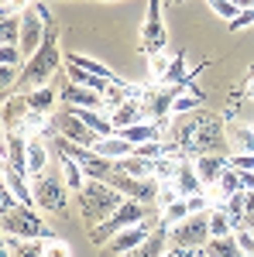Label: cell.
I'll list each match as a JSON object with an SVG mask.
<instances>
[{"label": "cell", "instance_id": "obj_1", "mask_svg": "<svg viewBox=\"0 0 254 257\" xmlns=\"http://www.w3.org/2000/svg\"><path fill=\"white\" fill-rule=\"evenodd\" d=\"M165 148L179 158H199V155H230V134L227 120L210 110H193L172 117L165 127Z\"/></svg>", "mask_w": 254, "mask_h": 257}, {"label": "cell", "instance_id": "obj_2", "mask_svg": "<svg viewBox=\"0 0 254 257\" xmlns=\"http://www.w3.org/2000/svg\"><path fill=\"white\" fill-rule=\"evenodd\" d=\"M79 199V213H82V223H86V230H93L100 226L103 219H110L117 213L120 206H124V192H117L114 185H107V182H100V178H86V185L76 192Z\"/></svg>", "mask_w": 254, "mask_h": 257}, {"label": "cell", "instance_id": "obj_3", "mask_svg": "<svg viewBox=\"0 0 254 257\" xmlns=\"http://www.w3.org/2000/svg\"><path fill=\"white\" fill-rule=\"evenodd\" d=\"M0 219H4V233H18V237H24V240H59V233L38 216L35 206L18 202L14 209H7Z\"/></svg>", "mask_w": 254, "mask_h": 257}, {"label": "cell", "instance_id": "obj_4", "mask_svg": "<svg viewBox=\"0 0 254 257\" xmlns=\"http://www.w3.org/2000/svg\"><path fill=\"white\" fill-rule=\"evenodd\" d=\"M148 216H151V206H148V202H137V199H124V206H120V209H117V213H114L110 219H103L100 226L86 230V233H90V243L103 247V243L114 237V233L127 230V226H137L141 219H148Z\"/></svg>", "mask_w": 254, "mask_h": 257}, {"label": "cell", "instance_id": "obj_5", "mask_svg": "<svg viewBox=\"0 0 254 257\" xmlns=\"http://www.w3.org/2000/svg\"><path fill=\"white\" fill-rule=\"evenodd\" d=\"M31 192H35V206L45 209V213H62L65 206H69V185H65V178L62 175H35L31 178Z\"/></svg>", "mask_w": 254, "mask_h": 257}, {"label": "cell", "instance_id": "obj_6", "mask_svg": "<svg viewBox=\"0 0 254 257\" xmlns=\"http://www.w3.org/2000/svg\"><path fill=\"white\" fill-rule=\"evenodd\" d=\"M210 237H213L210 233V213H189L182 223H176L168 230V243L172 247H189V250H203Z\"/></svg>", "mask_w": 254, "mask_h": 257}, {"label": "cell", "instance_id": "obj_7", "mask_svg": "<svg viewBox=\"0 0 254 257\" xmlns=\"http://www.w3.org/2000/svg\"><path fill=\"white\" fill-rule=\"evenodd\" d=\"M158 226H161V216H158V219H151V216L141 219L137 226H127V230L114 233V237L100 247V254H103V257H124V254H131L134 247H141L144 240L151 237V230H158Z\"/></svg>", "mask_w": 254, "mask_h": 257}, {"label": "cell", "instance_id": "obj_8", "mask_svg": "<svg viewBox=\"0 0 254 257\" xmlns=\"http://www.w3.org/2000/svg\"><path fill=\"white\" fill-rule=\"evenodd\" d=\"M52 120H55V138H65L69 144H79V148H93L97 144V131L86 123V120L79 117L72 106H65V110H55L52 113Z\"/></svg>", "mask_w": 254, "mask_h": 257}, {"label": "cell", "instance_id": "obj_9", "mask_svg": "<svg viewBox=\"0 0 254 257\" xmlns=\"http://www.w3.org/2000/svg\"><path fill=\"white\" fill-rule=\"evenodd\" d=\"M161 7H165V0H148V18H144V28H141V52L144 55L165 52L168 31H165V21H161Z\"/></svg>", "mask_w": 254, "mask_h": 257}, {"label": "cell", "instance_id": "obj_10", "mask_svg": "<svg viewBox=\"0 0 254 257\" xmlns=\"http://www.w3.org/2000/svg\"><path fill=\"white\" fill-rule=\"evenodd\" d=\"M45 18H41V11L35 7V11H24L21 14V52L31 59L35 52L41 48V41H45Z\"/></svg>", "mask_w": 254, "mask_h": 257}, {"label": "cell", "instance_id": "obj_11", "mask_svg": "<svg viewBox=\"0 0 254 257\" xmlns=\"http://www.w3.org/2000/svg\"><path fill=\"white\" fill-rule=\"evenodd\" d=\"M59 99L65 103V106H90V110H107V99H103V93H97V89H90V86H79V82L65 79L59 86Z\"/></svg>", "mask_w": 254, "mask_h": 257}, {"label": "cell", "instance_id": "obj_12", "mask_svg": "<svg viewBox=\"0 0 254 257\" xmlns=\"http://www.w3.org/2000/svg\"><path fill=\"white\" fill-rule=\"evenodd\" d=\"M28 141L31 138H24L18 131H4V165L24 178H28Z\"/></svg>", "mask_w": 254, "mask_h": 257}, {"label": "cell", "instance_id": "obj_13", "mask_svg": "<svg viewBox=\"0 0 254 257\" xmlns=\"http://www.w3.org/2000/svg\"><path fill=\"white\" fill-rule=\"evenodd\" d=\"M107 117L114 120V131H124V127H134V123H141V120H148V110H144L141 99H127V103L114 106Z\"/></svg>", "mask_w": 254, "mask_h": 257}, {"label": "cell", "instance_id": "obj_14", "mask_svg": "<svg viewBox=\"0 0 254 257\" xmlns=\"http://www.w3.org/2000/svg\"><path fill=\"white\" fill-rule=\"evenodd\" d=\"M193 165L199 172V178H203V185H216V178L230 165V155H199V158H193Z\"/></svg>", "mask_w": 254, "mask_h": 257}, {"label": "cell", "instance_id": "obj_15", "mask_svg": "<svg viewBox=\"0 0 254 257\" xmlns=\"http://www.w3.org/2000/svg\"><path fill=\"white\" fill-rule=\"evenodd\" d=\"M165 250H172V243H168V226L161 223L158 230H151V237L144 240L141 247H134L131 254H124V257H161Z\"/></svg>", "mask_w": 254, "mask_h": 257}, {"label": "cell", "instance_id": "obj_16", "mask_svg": "<svg viewBox=\"0 0 254 257\" xmlns=\"http://www.w3.org/2000/svg\"><path fill=\"white\" fill-rule=\"evenodd\" d=\"M176 185H179V196H199V192H206V185H203V178H199V172H196L193 158H186L182 165H179V175H176Z\"/></svg>", "mask_w": 254, "mask_h": 257}, {"label": "cell", "instance_id": "obj_17", "mask_svg": "<svg viewBox=\"0 0 254 257\" xmlns=\"http://www.w3.org/2000/svg\"><path fill=\"white\" fill-rule=\"evenodd\" d=\"M93 151L103 155V158H110V161H120V158H127V155H134V144L127 138H120V134H110V138H97Z\"/></svg>", "mask_w": 254, "mask_h": 257}, {"label": "cell", "instance_id": "obj_18", "mask_svg": "<svg viewBox=\"0 0 254 257\" xmlns=\"http://www.w3.org/2000/svg\"><path fill=\"white\" fill-rule=\"evenodd\" d=\"M203 254H206V257H247V254H244V247H240V240H237V233L210 237V240H206V247H203Z\"/></svg>", "mask_w": 254, "mask_h": 257}, {"label": "cell", "instance_id": "obj_19", "mask_svg": "<svg viewBox=\"0 0 254 257\" xmlns=\"http://www.w3.org/2000/svg\"><path fill=\"white\" fill-rule=\"evenodd\" d=\"M24 99H28V110H38V113H55L59 89H55V86H38V89H28V93H24Z\"/></svg>", "mask_w": 254, "mask_h": 257}, {"label": "cell", "instance_id": "obj_20", "mask_svg": "<svg viewBox=\"0 0 254 257\" xmlns=\"http://www.w3.org/2000/svg\"><path fill=\"white\" fill-rule=\"evenodd\" d=\"M48 158H52V151L41 144V138L28 141V175H31V178L48 172Z\"/></svg>", "mask_w": 254, "mask_h": 257}, {"label": "cell", "instance_id": "obj_21", "mask_svg": "<svg viewBox=\"0 0 254 257\" xmlns=\"http://www.w3.org/2000/svg\"><path fill=\"white\" fill-rule=\"evenodd\" d=\"M4 243L14 250L11 257H45V240H24L18 233H4Z\"/></svg>", "mask_w": 254, "mask_h": 257}, {"label": "cell", "instance_id": "obj_22", "mask_svg": "<svg viewBox=\"0 0 254 257\" xmlns=\"http://www.w3.org/2000/svg\"><path fill=\"white\" fill-rule=\"evenodd\" d=\"M230 151L234 155H254V127L247 123H230Z\"/></svg>", "mask_w": 254, "mask_h": 257}, {"label": "cell", "instance_id": "obj_23", "mask_svg": "<svg viewBox=\"0 0 254 257\" xmlns=\"http://www.w3.org/2000/svg\"><path fill=\"white\" fill-rule=\"evenodd\" d=\"M65 62H72V65H79V69H86V72H93V76H100V79H110V82H120V76L110 69V65H103V62L90 59V55H76V52H69L65 55Z\"/></svg>", "mask_w": 254, "mask_h": 257}, {"label": "cell", "instance_id": "obj_24", "mask_svg": "<svg viewBox=\"0 0 254 257\" xmlns=\"http://www.w3.org/2000/svg\"><path fill=\"white\" fill-rule=\"evenodd\" d=\"M59 155V151H55ZM59 165H62V178H65V185L72 189V192H79L82 185H86V172H82V165H79L76 158H69V155H59Z\"/></svg>", "mask_w": 254, "mask_h": 257}, {"label": "cell", "instance_id": "obj_25", "mask_svg": "<svg viewBox=\"0 0 254 257\" xmlns=\"http://www.w3.org/2000/svg\"><path fill=\"white\" fill-rule=\"evenodd\" d=\"M234 192H244V182H240V172H237L234 165H227L223 175L216 178V199L223 202V199H230Z\"/></svg>", "mask_w": 254, "mask_h": 257}, {"label": "cell", "instance_id": "obj_26", "mask_svg": "<svg viewBox=\"0 0 254 257\" xmlns=\"http://www.w3.org/2000/svg\"><path fill=\"white\" fill-rule=\"evenodd\" d=\"M65 79L79 82V86H90V89H97V93H107V86H110V79H100V76L79 69V65H72V62H65Z\"/></svg>", "mask_w": 254, "mask_h": 257}, {"label": "cell", "instance_id": "obj_27", "mask_svg": "<svg viewBox=\"0 0 254 257\" xmlns=\"http://www.w3.org/2000/svg\"><path fill=\"white\" fill-rule=\"evenodd\" d=\"M220 206L227 209V216H230V223H234V233H237V230H244V209H247V192H234L230 199H223Z\"/></svg>", "mask_w": 254, "mask_h": 257}, {"label": "cell", "instance_id": "obj_28", "mask_svg": "<svg viewBox=\"0 0 254 257\" xmlns=\"http://www.w3.org/2000/svg\"><path fill=\"white\" fill-rule=\"evenodd\" d=\"M120 168L134 178H155V161L151 158H141V155H127L120 158Z\"/></svg>", "mask_w": 254, "mask_h": 257}, {"label": "cell", "instance_id": "obj_29", "mask_svg": "<svg viewBox=\"0 0 254 257\" xmlns=\"http://www.w3.org/2000/svg\"><path fill=\"white\" fill-rule=\"evenodd\" d=\"M182 161L186 158H179V155H161V158H155V178L158 182H176Z\"/></svg>", "mask_w": 254, "mask_h": 257}, {"label": "cell", "instance_id": "obj_30", "mask_svg": "<svg viewBox=\"0 0 254 257\" xmlns=\"http://www.w3.org/2000/svg\"><path fill=\"white\" fill-rule=\"evenodd\" d=\"M186 216H189V199H186V196H179L176 202H168V206L161 209V223H165L168 230H172L176 223H182Z\"/></svg>", "mask_w": 254, "mask_h": 257}, {"label": "cell", "instance_id": "obj_31", "mask_svg": "<svg viewBox=\"0 0 254 257\" xmlns=\"http://www.w3.org/2000/svg\"><path fill=\"white\" fill-rule=\"evenodd\" d=\"M0 45H21V18L18 14H4V21H0Z\"/></svg>", "mask_w": 254, "mask_h": 257}, {"label": "cell", "instance_id": "obj_32", "mask_svg": "<svg viewBox=\"0 0 254 257\" xmlns=\"http://www.w3.org/2000/svg\"><path fill=\"white\" fill-rule=\"evenodd\" d=\"M210 233H213V237H227V233H234V223H230V216H227L223 206H213V209H210Z\"/></svg>", "mask_w": 254, "mask_h": 257}, {"label": "cell", "instance_id": "obj_33", "mask_svg": "<svg viewBox=\"0 0 254 257\" xmlns=\"http://www.w3.org/2000/svg\"><path fill=\"white\" fill-rule=\"evenodd\" d=\"M186 55H189V52H186V48H179L176 59H172V69L165 72V79H158V82H165V86H168V82H182V79H186V76H189V72H186Z\"/></svg>", "mask_w": 254, "mask_h": 257}, {"label": "cell", "instance_id": "obj_34", "mask_svg": "<svg viewBox=\"0 0 254 257\" xmlns=\"http://www.w3.org/2000/svg\"><path fill=\"white\" fill-rule=\"evenodd\" d=\"M24 62H28V55L21 52V45H0V65H18V69H24Z\"/></svg>", "mask_w": 254, "mask_h": 257}, {"label": "cell", "instance_id": "obj_35", "mask_svg": "<svg viewBox=\"0 0 254 257\" xmlns=\"http://www.w3.org/2000/svg\"><path fill=\"white\" fill-rule=\"evenodd\" d=\"M206 4L213 7V14H216V18H223L227 24H230V21H234L237 14H240V7H237V0H206Z\"/></svg>", "mask_w": 254, "mask_h": 257}, {"label": "cell", "instance_id": "obj_36", "mask_svg": "<svg viewBox=\"0 0 254 257\" xmlns=\"http://www.w3.org/2000/svg\"><path fill=\"white\" fill-rule=\"evenodd\" d=\"M172 59H176V55H161V52H158V55H148V62H151V76L165 79V72L172 69Z\"/></svg>", "mask_w": 254, "mask_h": 257}, {"label": "cell", "instance_id": "obj_37", "mask_svg": "<svg viewBox=\"0 0 254 257\" xmlns=\"http://www.w3.org/2000/svg\"><path fill=\"white\" fill-rule=\"evenodd\" d=\"M179 199V185L176 182H161V189H158V199H155V206H168V202H176Z\"/></svg>", "mask_w": 254, "mask_h": 257}, {"label": "cell", "instance_id": "obj_38", "mask_svg": "<svg viewBox=\"0 0 254 257\" xmlns=\"http://www.w3.org/2000/svg\"><path fill=\"white\" fill-rule=\"evenodd\" d=\"M254 24V7H247V11H240L234 21H230V31H244V28H251Z\"/></svg>", "mask_w": 254, "mask_h": 257}, {"label": "cell", "instance_id": "obj_39", "mask_svg": "<svg viewBox=\"0 0 254 257\" xmlns=\"http://www.w3.org/2000/svg\"><path fill=\"white\" fill-rule=\"evenodd\" d=\"M45 257H69L62 240H45Z\"/></svg>", "mask_w": 254, "mask_h": 257}, {"label": "cell", "instance_id": "obj_40", "mask_svg": "<svg viewBox=\"0 0 254 257\" xmlns=\"http://www.w3.org/2000/svg\"><path fill=\"white\" fill-rule=\"evenodd\" d=\"M237 240H240L244 254H247V257H254V233H251V230H237Z\"/></svg>", "mask_w": 254, "mask_h": 257}, {"label": "cell", "instance_id": "obj_41", "mask_svg": "<svg viewBox=\"0 0 254 257\" xmlns=\"http://www.w3.org/2000/svg\"><path fill=\"white\" fill-rule=\"evenodd\" d=\"M230 165H234V168H247V172H254V155H230Z\"/></svg>", "mask_w": 254, "mask_h": 257}, {"label": "cell", "instance_id": "obj_42", "mask_svg": "<svg viewBox=\"0 0 254 257\" xmlns=\"http://www.w3.org/2000/svg\"><path fill=\"white\" fill-rule=\"evenodd\" d=\"M244 230L254 233V192H247V209H244Z\"/></svg>", "mask_w": 254, "mask_h": 257}, {"label": "cell", "instance_id": "obj_43", "mask_svg": "<svg viewBox=\"0 0 254 257\" xmlns=\"http://www.w3.org/2000/svg\"><path fill=\"white\" fill-rule=\"evenodd\" d=\"M189 213H210V206H206V196L199 192V196H189Z\"/></svg>", "mask_w": 254, "mask_h": 257}, {"label": "cell", "instance_id": "obj_44", "mask_svg": "<svg viewBox=\"0 0 254 257\" xmlns=\"http://www.w3.org/2000/svg\"><path fill=\"white\" fill-rule=\"evenodd\" d=\"M240 172V182H244V192H254V172H247V168H237Z\"/></svg>", "mask_w": 254, "mask_h": 257}, {"label": "cell", "instance_id": "obj_45", "mask_svg": "<svg viewBox=\"0 0 254 257\" xmlns=\"http://www.w3.org/2000/svg\"><path fill=\"white\" fill-rule=\"evenodd\" d=\"M28 0H4V14H14V11H21Z\"/></svg>", "mask_w": 254, "mask_h": 257}, {"label": "cell", "instance_id": "obj_46", "mask_svg": "<svg viewBox=\"0 0 254 257\" xmlns=\"http://www.w3.org/2000/svg\"><path fill=\"white\" fill-rule=\"evenodd\" d=\"M244 96H251V99H254V65L247 69V82H244Z\"/></svg>", "mask_w": 254, "mask_h": 257}, {"label": "cell", "instance_id": "obj_47", "mask_svg": "<svg viewBox=\"0 0 254 257\" xmlns=\"http://www.w3.org/2000/svg\"><path fill=\"white\" fill-rule=\"evenodd\" d=\"M237 7H240V11H247V7H254V0H237Z\"/></svg>", "mask_w": 254, "mask_h": 257}, {"label": "cell", "instance_id": "obj_48", "mask_svg": "<svg viewBox=\"0 0 254 257\" xmlns=\"http://www.w3.org/2000/svg\"><path fill=\"white\" fill-rule=\"evenodd\" d=\"M161 257H176V250H165V254H161Z\"/></svg>", "mask_w": 254, "mask_h": 257}]
</instances>
